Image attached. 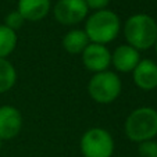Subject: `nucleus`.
I'll use <instances>...</instances> for the list:
<instances>
[{"instance_id":"obj_2","label":"nucleus","mask_w":157,"mask_h":157,"mask_svg":"<svg viewBox=\"0 0 157 157\" xmlns=\"http://www.w3.org/2000/svg\"><path fill=\"white\" fill-rule=\"evenodd\" d=\"M124 36L127 44L136 50H147L157 40V22L149 14H133L125 21Z\"/></svg>"},{"instance_id":"obj_19","label":"nucleus","mask_w":157,"mask_h":157,"mask_svg":"<svg viewBox=\"0 0 157 157\" xmlns=\"http://www.w3.org/2000/svg\"><path fill=\"white\" fill-rule=\"evenodd\" d=\"M0 145H2V140H0Z\"/></svg>"},{"instance_id":"obj_5","label":"nucleus","mask_w":157,"mask_h":157,"mask_svg":"<svg viewBox=\"0 0 157 157\" xmlns=\"http://www.w3.org/2000/svg\"><path fill=\"white\" fill-rule=\"evenodd\" d=\"M79 149L83 157H113L114 139L107 129L93 127L81 136Z\"/></svg>"},{"instance_id":"obj_13","label":"nucleus","mask_w":157,"mask_h":157,"mask_svg":"<svg viewBox=\"0 0 157 157\" xmlns=\"http://www.w3.org/2000/svg\"><path fill=\"white\" fill-rule=\"evenodd\" d=\"M17 82L15 67L7 59H0V95L11 90Z\"/></svg>"},{"instance_id":"obj_6","label":"nucleus","mask_w":157,"mask_h":157,"mask_svg":"<svg viewBox=\"0 0 157 157\" xmlns=\"http://www.w3.org/2000/svg\"><path fill=\"white\" fill-rule=\"evenodd\" d=\"M89 9L85 0H59L53 7L54 20L61 25L72 27L88 18Z\"/></svg>"},{"instance_id":"obj_14","label":"nucleus","mask_w":157,"mask_h":157,"mask_svg":"<svg viewBox=\"0 0 157 157\" xmlns=\"http://www.w3.org/2000/svg\"><path fill=\"white\" fill-rule=\"evenodd\" d=\"M17 33L6 25H0V59H7L17 48Z\"/></svg>"},{"instance_id":"obj_3","label":"nucleus","mask_w":157,"mask_h":157,"mask_svg":"<svg viewBox=\"0 0 157 157\" xmlns=\"http://www.w3.org/2000/svg\"><path fill=\"white\" fill-rule=\"evenodd\" d=\"M125 135L129 140L140 143L157 136V110L153 107H138L127 117Z\"/></svg>"},{"instance_id":"obj_4","label":"nucleus","mask_w":157,"mask_h":157,"mask_svg":"<svg viewBox=\"0 0 157 157\" xmlns=\"http://www.w3.org/2000/svg\"><path fill=\"white\" fill-rule=\"evenodd\" d=\"M122 90L121 78L107 70L103 72L93 74V77L89 79L88 83V93L92 100L99 104H110L118 99Z\"/></svg>"},{"instance_id":"obj_15","label":"nucleus","mask_w":157,"mask_h":157,"mask_svg":"<svg viewBox=\"0 0 157 157\" xmlns=\"http://www.w3.org/2000/svg\"><path fill=\"white\" fill-rule=\"evenodd\" d=\"M138 154L140 157H157V140L150 139L138 143Z\"/></svg>"},{"instance_id":"obj_8","label":"nucleus","mask_w":157,"mask_h":157,"mask_svg":"<svg viewBox=\"0 0 157 157\" xmlns=\"http://www.w3.org/2000/svg\"><path fill=\"white\" fill-rule=\"evenodd\" d=\"M22 114L14 106H0V140L14 139L22 129Z\"/></svg>"},{"instance_id":"obj_10","label":"nucleus","mask_w":157,"mask_h":157,"mask_svg":"<svg viewBox=\"0 0 157 157\" xmlns=\"http://www.w3.org/2000/svg\"><path fill=\"white\" fill-rule=\"evenodd\" d=\"M140 61V53L129 44H120L111 53V64L118 72H132Z\"/></svg>"},{"instance_id":"obj_7","label":"nucleus","mask_w":157,"mask_h":157,"mask_svg":"<svg viewBox=\"0 0 157 157\" xmlns=\"http://www.w3.org/2000/svg\"><path fill=\"white\" fill-rule=\"evenodd\" d=\"M81 57L83 67L93 74L107 71L111 65V52L104 44L89 43Z\"/></svg>"},{"instance_id":"obj_16","label":"nucleus","mask_w":157,"mask_h":157,"mask_svg":"<svg viewBox=\"0 0 157 157\" xmlns=\"http://www.w3.org/2000/svg\"><path fill=\"white\" fill-rule=\"evenodd\" d=\"M24 22H25V20L22 18V15H21L17 10H15V11H10L9 14L6 15V20H4V25L9 27L10 29H13V31L20 29V28L24 25Z\"/></svg>"},{"instance_id":"obj_12","label":"nucleus","mask_w":157,"mask_h":157,"mask_svg":"<svg viewBox=\"0 0 157 157\" xmlns=\"http://www.w3.org/2000/svg\"><path fill=\"white\" fill-rule=\"evenodd\" d=\"M90 43L88 35L83 29H71L64 35L63 38V48L70 54H82V52L86 49V46Z\"/></svg>"},{"instance_id":"obj_18","label":"nucleus","mask_w":157,"mask_h":157,"mask_svg":"<svg viewBox=\"0 0 157 157\" xmlns=\"http://www.w3.org/2000/svg\"><path fill=\"white\" fill-rule=\"evenodd\" d=\"M153 48H154V50H156V53H157V40H156V43H154Z\"/></svg>"},{"instance_id":"obj_17","label":"nucleus","mask_w":157,"mask_h":157,"mask_svg":"<svg viewBox=\"0 0 157 157\" xmlns=\"http://www.w3.org/2000/svg\"><path fill=\"white\" fill-rule=\"evenodd\" d=\"M110 2H111V0H85L88 9L89 10H95V11L106 10L107 6L110 4Z\"/></svg>"},{"instance_id":"obj_11","label":"nucleus","mask_w":157,"mask_h":157,"mask_svg":"<svg viewBox=\"0 0 157 157\" xmlns=\"http://www.w3.org/2000/svg\"><path fill=\"white\" fill-rule=\"evenodd\" d=\"M50 0H18L17 11L25 21L38 22L50 13Z\"/></svg>"},{"instance_id":"obj_9","label":"nucleus","mask_w":157,"mask_h":157,"mask_svg":"<svg viewBox=\"0 0 157 157\" xmlns=\"http://www.w3.org/2000/svg\"><path fill=\"white\" fill-rule=\"evenodd\" d=\"M132 79L142 90H154L157 88V63L150 59L140 60L132 71Z\"/></svg>"},{"instance_id":"obj_1","label":"nucleus","mask_w":157,"mask_h":157,"mask_svg":"<svg viewBox=\"0 0 157 157\" xmlns=\"http://www.w3.org/2000/svg\"><path fill=\"white\" fill-rule=\"evenodd\" d=\"M85 33L90 43L104 44L113 42L121 32V20L117 13L111 10H99L93 11L85 20Z\"/></svg>"}]
</instances>
